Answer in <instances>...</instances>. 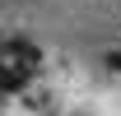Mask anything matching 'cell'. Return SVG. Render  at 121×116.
<instances>
[{
    "label": "cell",
    "mask_w": 121,
    "mask_h": 116,
    "mask_svg": "<svg viewBox=\"0 0 121 116\" xmlns=\"http://www.w3.org/2000/svg\"><path fill=\"white\" fill-rule=\"evenodd\" d=\"M0 56L5 60H19V65H37V60H42V51H37V46L33 42H23V37H5V42H0Z\"/></svg>",
    "instance_id": "6da1fadb"
},
{
    "label": "cell",
    "mask_w": 121,
    "mask_h": 116,
    "mask_svg": "<svg viewBox=\"0 0 121 116\" xmlns=\"http://www.w3.org/2000/svg\"><path fill=\"white\" fill-rule=\"evenodd\" d=\"M28 88V65H5L0 70V93H23Z\"/></svg>",
    "instance_id": "7a4b0ae2"
},
{
    "label": "cell",
    "mask_w": 121,
    "mask_h": 116,
    "mask_svg": "<svg viewBox=\"0 0 121 116\" xmlns=\"http://www.w3.org/2000/svg\"><path fill=\"white\" fill-rule=\"evenodd\" d=\"M107 65H112V70H121V51H112V56H107Z\"/></svg>",
    "instance_id": "3957f363"
}]
</instances>
